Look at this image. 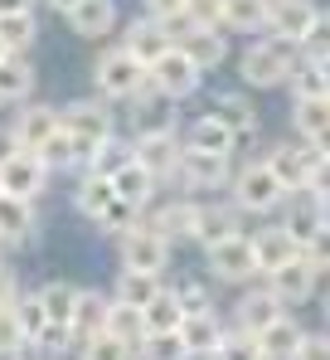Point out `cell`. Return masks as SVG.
Segmentation results:
<instances>
[{
	"mask_svg": "<svg viewBox=\"0 0 330 360\" xmlns=\"http://www.w3.org/2000/svg\"><path fill=\"white\" fill-rule=\"evenodd\" d=\"M268 0H219V30H263Z\"/></svg>",
	"mask_w": 330,
	"mask_h": 360,
	"instance_id": "e575fe53",
	"label": "cell"
},
{
	"mask_svg": "<svg viewBox=\"0 0 330 360\" xmlns=\"http://www.w3.org/2000/svg\"><path fill=\"white\" fill-rule=\"evenodd\" d=\"M29 88H34V68H29V59L5 54V59H0V103H25Z\"/></svg>",
	"mask_w": 330,
	"mask_h": 360,
	"instance_id": "1f68e13d",
	"label": "cell"
},
{
	"mask_svg": "<svg viewBox=\"0 0 330 360\" xmlns=\"http://www.w3.org/2000/svg\"><path fill=\"white\" fill-rule=\"evenodd\" d=\"M10 316H15V326H20V336H25V346H39L44 336H49V321H44V307L39 297L29 292V297H15L10 302Z\"/></svg>",
	"mask_w": 330,
	"mask_h": 360,
	"instance_id": "d6a6232c",
	"label": "cell"
},
{
	"mask_svg": "<svg viewBox=\"0 0 330 360\" xmlns=\"http://www.w3.org/2000/svg\"><path fill=\"white\" fill-rule=\"evenodd\" d=\"M199 83H204V73L185 59L175 44H170L156 63H146V88H151L156 98H175V103H180V98H194Z\"/></svg>",
	"mask_w": 330,
	"mask_h": 360,
	"instance_id": "277c9868",
	"label": "cell"
},
{
	"mask_svg": "<svg viewBox=\"0 0 330 360\" xmlns=\"http://www.w3.org/2000/svg\"><path fill=\"white\" fill-rule=\"evenodd\" d=\"M321 20H326V10L311 5V0H268V20H263V30H272L277 44L296 49Z\"/></svg>",
	"mask_w": 330,
	"mask_h": 360,
	"instance_id": "5b68a950",
	"label": "cell"
},
{
	"mask_svg": "<svg viewBox=\"0 0 330 360\" xmlns=\"http://www.w3.org/2000/svg\"><path fill=\"white\" fill-rule=\"evenodd\" d=\"M93 83H98L103 98H136L141 83H146V63H136L117 44V49H107L103 59L93 63Z\"/></svg>",
	"mask_w": 330,
	"mask_h": 360,
	"instance_id": "8992f818",
	"label": "cell"
},
{
	"mask_svg": "<svg viewBox=\"0 0 330 360\" xmlns=\"http://www.w3.org/2000/svg\"><path fill=\"white\" fill-rule=\"evenodd\" d=\"M316 283H321V278L301 263V253H296L291 263H282V268H272V273H268V292H272L282 307H286V302H296V307H301V302L316 292Z\"/></svg>",
	"mask_w": 330,
	"mask_h": 360,
	"instance_id": "4fadbf2b",
	"label": "cell"
},
{
	"mask_svg": "<svg viewBox=\"0 0 330 360\" xmlns=\"http://www.w3.org/2000/svg\"><path fill=\"white\" fill-rule=\"evenodd\" d=\"M141 326H146V336L151 331H180V307H175V292L161 288L156 297L141 307Z\"/></svg>",
	"mask_w": 330,
	"mask_h": 360,
	"instance_id": "8d00e7d4",
	"label": "cell"
},
{
	"mask_svg": "<svg viewBox=\"0 0 330 360\" xmlns=\"http://www.w3.org/2000/svg\"><path fill=\"white\" fill-rule=\"evenodd\" d=\"M209 273H214L219 283H248V278H258L248 234H233V239L214 243V248H209Z\"/></svg>",
	"mask_w": 330,
	"mask_h": 360,
	"instance_id": "9c48e42d",
	"label": "cell"
},
{
	"mask_svg": "<svg viewBox=\"0 0 330 360\" xmlns=\"http://www.w3.org/2000/svg\"><path fill=\"white\" fill-rule=\"evenodd\" d=\"M136 219H141V214H136L131 205L112 200V205L103 210V214H98V219H93V224H98V229H107V234H126V229H136Z\"/></svg>",
	"mask_w": 330,
	"mask_h": 360,
	"instance_id": "7bdbcfd3",
	"label": "cell"
},
{
	"mask_svg": "<svg viewBox=\"0 0 330 360\" xmlns=\"http://www.w3.org/2000/svg\"><path fill=\"white\" fill-rule=\"evenodd\" d=\"M253 243V263H258V273H272V268H282V263H291L301 248H296V239L282 229V224H272V229H258V239Z\"/></svg>",
	"mask_w": 330,
	"mask_h": 360,
	"instance_id": "ac0fdd59",
	"label": "cell"
},
{
	"mask_svg": "<svg viewBox=\"0 0 330 360\" xmlns=\"http://www.w3.org/2000/svg\"><path fill=\"white\" fill-rule=\"evenodd\" d=\"M136 351H141V360H190L180 331H151V336H141Z\"/></svg>",
	"mask_w": 330,
	"mask_h": 360,
	"instance_id": "f35d334b",
	"label": "cell"
},
{
	"mask_svg": "<svg viewBox=\"0 0 330 360\" xmlns=\"http://www.w3.org/2000/svg\"><path fill=\"white\" fill-rule=\"evenodd\" d=\"M34 297H39V307H44V321H49L54 331L68 336V316H73V297H78V288L63 283V278H54V283H44Z\"/></svg>",
	"mask_w": 330,
	"mask_h": 360,
	"instance_id": "83f0119b",
	"label": "cell"
},
{
	"mask_svg": "<svg viewBox=\"0 0 330 360\" xmlns=\"http://www.w3.org/2000/svg\"><path fill=\"white\" fill-rule=\"evenodd\" d=\"M253 341H258V351H263V360H291V351H296V341H301V326H296V321H291V316L282 311V316H277L272 326H263V331H258Z\"/></svg>",
	"mask_w": 330,
	"mask_h": 360,
	"instance_id": "4316f807",
	"label": "cell"
},
{
	"mask_svg": "<svg viewBox=\"0 0 330 360\" xmlns=\"http://www.w3.org/2000/svg\"><path fill=\"white\" fill-rule=\"evenodd\" d=\"M175 156H180V136L175 131H156V136H136L131 141V161L156 180V185L175 176Z\"/></svg>",
	"mask_w": 330,
	"mask_h": 360,
	"instance_id": "8fae6325",
	"label": "cell"
},
{
	"mask_svg": "<svg viewBox=\"0 0 330 360\" xmlns=\"http://www.w3.org/2000/svg\"><path fill=\"white\" fill-rule=\"evenodd\" d=\"M161 292V278H151V273H117V292H112V302H126V307H146V302Z\"/></svg>",
	"mask_w": 330,
	"mask_h": 360,
	"instance_id": "d590c367",
	"label": "cell"
},
{
	"mask_svg": "<svg viewBox=\"0 0 330 360\" xmlns=\"http://www.w3.org/2000/svg\"><path fill=\"white\" fill-rule=\"evenodd\" d=\"M103 321H107V297L98 292V288H78V297H73V316H68V341H93V336H103Z\"/></svg>",
	"mask_w": 330,
	"mask_h": 360,
	"instance_id": "5bb4252c",
	"label": "cell"
},
{
	"mask_svg": "<svg viewBox=\"0 0 330 360\" xmlns=\"http://www.w3.org/2000/svg\"><path fill=\"white\" fill-rule=\"evenodd\" d=\"M10 15H34V0H0V20Z\"/></svg>",
	"mask_w": 330,
	"mask_h": 360,
	"instance_id": "f907efd6",
	"label": "cell"
},
{
	"mask_svg": "<svg viewBox=\"0 0 330 360\" xmlns=\"http://www.w3.org/2000/svg\"><path fill=\"white\" fill-rule=\"evenodd\" d=\"M121 49H126V54H131L136 63H156L165 49H170V34L161 30V20H151V15L141 20V15H136V20L126 25V39H121Z\"/></svg>",
	"mask_w": 330,
	"mask_h": 360,
	"instance_id": "2e32d148",
	"label": "cell"
},
{
	"mask_svg": "<svg viewBox=\"0 0 330 360\" xmlns=\"http://www.w3.org/2000/svg\"><path fill=\"white\" fill-rule=\"evenodd\" d=\"M15 297H20V288H15V278H10V273L0 268V311H5V307H10Z\"/></svg>",
	"mask_w": 330,
	"mask_h": 360,
	"instance_id": "816d5d0a",
	"label": "cell"
},
{
	"mask_svg": "<svg viewBox=\"0 0 330 360\" xmlns=\"http://www.w3.org/2000/svg\"><path fill=\"white\" fill-rule=\"evenodd\" d=\"M175 49L194 63L199 73H209V68H219V63H223V54H228V39H223L219 30H185V34L175 39Z\"/></svg>",
	"mask_w": 330,
	"mask_h": 360,
	"instance_id": "e0dca14e",
	"label": "cell"
},
{
	"mask_svg": "<svg viewBox=\"0 0 330 360\" xmlns=\"http://www.w3.org/2000/svg\"><path fill=\"white\" fill-rule=\"evenodd\" d=\"M175 180H180L185 190H219L223 180H228V156H209V151L180 146V156H175Z\"/></svg>",
	"mask_w": 330,
	"mask_h": 360,
	"instance_id": "30bf717a",
	"label": "cell"
},
{
	"mask_svg": "<svg viewBox=\"0 0 330 360\" xmlns=\"http://www.w3.org/2000/svg\"><path fill=\"white\" fill-rule=\"evenodd\" d=\"M291 360H330V346L321 331H301V341H296V351H291Z\"/></svg>",
	"mask_w": 330,
	"mask_h": 360,
	"instance_id": "7dc6e473",
	"label": "cell"
},
{
	"mask_svg": "<svg viewBox=\"0 0 330 360\" xmlns=\"http://www.w3.org/2000/svg\"><path fill=\"white\" fill-rule=\"evenodd\" d=\"M58 131H63L68 146H73V166H93L98 146L112 141L107 103H103V98H78V103H68V108L58 112Z\"/></svg>",
	"mask_w": 330,
	"mask_h": 360,
	"instance_id": "6da1fadb",
	"label": "cell"
},
{
	"mask_svg": "<svg viewBox=\"0 0 330 360\" xmlns=\"http://www.w3.org/2000/svg\"><path fill=\"white\" fill-rule=\"evenodd\" d=\"M296 63H301V59H296V49L277 44V39H258V44L243 49L238 73H243L248 88H277V83H286V78L296 73Z\"/></svg>",
	"mask_w": 330,
	"mask_h": 360,
	"instance_id": "7a4b0ae2",
	"label": "cell"
},
{
	"mask_svg": "<svg viewBox=\"0 0 330 360\" xmlns=\"http://www.w3.org/2000/svg\"><path fill=\"white\" fill-rule=\"evenodd\" d=\"M277 316H282V302L268 288H253V292L238 297V331H248V336H258L263 326H272Z\"/></svg>",
	"mask_w": 330,
	"mask_h": 360,
	"instance_id": "7402d4cb",
	"label": "cell"
},
{
	"mask_svg": "<svg viewBox=\"0 0 330 360\" xmlns=\"http://www.w3.org/2000/svg\"><path fill=\"white\" fill-rule=\"evenodd\" d=\"M291 190L272 176L268 161H248L238 176H233V210H253V214H268L286 200Z\"/></svg>",
	"mask_w": 330,
	"mask_h": 360,
	"instance_id": "3957f363",
	"label": "cell"
},
{
	"mask_svg": "<svg viewBox=\"0 0 330 360\" xmlns=\"http://www.w3.org/2000/svg\"><path fill=\"white\" fill-rule=\"evenodd\" d=\"M10 131H15V146H20V151L39 156V146L58 131V108H49V103H29L20 117L10 122Z\"/></svg>",
	"mask_w": 330,
	"mask_h": 360,
	"instance_id": "7c38bea8",
	"label": "cell"
},
{
	"mask_svg": "<svg viewBox=\"0 0 330 360\" xmlns=\"http://www.w3.org/2000/svg\"><path fill=\"white\" fill-rule=\"evenodd\" d=\"M44 180H49V166L29 151H15L10 161H0V195H10V200L44 195Z\"/></svg>",
	"mask_w": 330,
	"mask_h": 360,
	"instance_id": "ba28073f",
	"label": "cell"
},
{
	"mask_svg": "<svg viewBox=\"0 0 330 360\" xmlns=\"http://www.w3.org/2000/svg\"><path fill=\"white\" fill-rule=\"evenodd\" d=\"M282 229L296 239V248L321 243V239H326V200H316V195H311V200H306V205H301V210H296V214H291Z\"/></svg>",
	"mask_w": 330,
	"mask_h": 360,
	"instance_id": "f1b7e54d",
	"label": "cell"
},
{
	"mask_svg": "<svg viewBox=\"0 0 330 360\" xmlns=\"http://www.w3.org/2000/svg\"><path fill=\"white\" fill-rule=\"evenodd\" d=\"M165 263H170V243H165L161 234H151V229H141V219H136V229L121 234V268H126V273H151V278H161Z\"/></svg>",
	"mask_w": 330,
	"mask_h": 360,
	"instance_id": "52a82bcc",
	"label": "cell"
},
{
	"mask_svg": "<svg viewBox=\"0 0 330 360\" xmlns=\"http://www.w3.org/2000/svg\"><path fill=\"white\" fill-rule=\"evenodd\" d=\"M136 351L131 346H121V341H112V336H93V341H83V360H131Z\"/></svg>",
	"mask_w": 330,
	"mask_h": 360,
	"instance_id": "f6af8a7d",
	"label": "cell"
},
{
	"mask_svg": "<svg viewBox=\"0 0 330 360\" xmlns=\"http://www.w3.org/2000/svg\"><path fill=\"white\" fill-rule=\"evenodd\" d=\"M194 219H199V200H170V205H161L141 229H151V234H161L165 243H175V239H194Z\"/></svg>",
	"mask_w": 330,
	"mask_h": 360,
	"instance_id": "9a60e30c",
	"label": "cell"
},
{
	"mask_svg": "<svg viewBox=\"0 0 330 360\" xmlns=\"http://www.w3.org/2000/svg\"><path fill=\"white\" fill-rule=\"evenodd\" d=\"M49 5H54L58 15H68V10H73V5H78V0H49Z\"/></svg>",
	"mask_w": 330,
	"mask_h": 360,
	"instance_id": "db71d44e",
	"label": "cell"
},
{
	"mask_svg": "<svg viewBox=\"0 0 330 360\" xmlns=\"http://www.w3.org/2000/svg\"><path fill=\"white\" fill-rule=\"evenodd\" d=\"M170 292H175V307H180V321H185V316L214 311V302H209V292H204L199 283H180V288H170Z\"/></svg>",
	"mask_w": 330,
	"mask_h": 360,
	"instance_id": "b9f144b4",
	"label": "cell"
},
{
	"mask_svg": "<svg viewBox=\"0 0 330 360\" xmlns=\"http://www.w3.org/2000/svg\"><path fill=\"white\" fill-rule=\"evenodd\" d=\"M180 341H185L190 360H194V356H214V346L223 341V321H219V311H204V316H185V321H180Z\"/></svg>",
	"mask_w": 330,
	"mask_h": 360,
	"instance_id": "44dd1931",
	"label": "cell"
},
{
	"mask_svg": "<svg viewBox=\"0 0 330 360\" xmlns=\"http://www.w3.org/2000/svg\"><path fill=\"white\" fill-rule=\"evenodd\" d=\"M238 234V210L233 205H199V219H194V239L204 248H214L219 239Z\"/></svg>",
	"mask_w": 330,
	"mask_h": 360,
	"instance_id": "484cf974",
	"label": "cell"
},
{
	"mask_svg": "<svg viewBox=\"0 0 330 360\" xmlns=\"http://www.w3.org/2000/svg\"><path fill=\"white\" fill-rule=\"evenodd\" d=\"M25 346V336H20V326H15V316H10V307L0 311V360L10 356V351H20Z\"/></svg>",
	"mask_w": 330,
	"mask_h": 360,
	"instance_id": "c3c4849f",
	"label": "cell"
},
{
	"mask_svg": "<svg viewBox=\"0 0 330 360\" xmlns=\"http://www.w3.org/2000/svg\"><path fill=\"white\" fill-rule=\"evenodd\" d=\"M112 200H117V195H112V180L107 176H93V171L78 180V190H73V205H78V214H88V219H98Z\"/></svg>",
	"mask_w": 330,
	"mask_h": 360,
	"instance_id": "836d02e7",
	"label": "cell"
},
{
	"mask_svg": "<svg viewBox=\"0 0 330 360\" xmlns=\"http://www.w3.org/2000/svg\"><path fill=\"white\" fill-rule=\"evenodd\" d=\"M15 151H20V146H15V131H10V127H0V161H10Z\"/></svg>",
	"mask_w": 330,
	"mask_h": 360,
	"instance_id": "f5cc1de1",
	"label": "cell"
},
{
	"mask_svg": "<svg viewBox=\"0 0 330 360\" xmlns=\"http://www.w3.org/2000/svg\"><path fill=\"white\" fill-rule=\"evenodd\" d=\"M29 234H34V210H29V200L0 195V243H25Z\"/></svg>",
	"mask_w": 330,
	"mask_h": 360,
	"instance_id": "4dcf8cb0",
	"label": "cell"
},
{
	"mask_svg": "<svg viewBox=\"0 0 330 360\" xmlns=\"http://www.w3.org/2000/svg\"><path fill=\"white\" fill-rule=\"evenodd\" d=\"M126 161H131V146H126V141H103L98 156H93V176H112V171H121Z\"/></svg>",
	"mask_w": 330,
	"mask_h": 360,
	"instance_id": "ee69618b",
	"label": "cell"
},
{
	"mask_svg": "<svg viewBox=\"0 0 330 360\" xmlns=\"http://www.w3.org/2000/svg\"><path fill=\"white\" fill-rule=\"evenodd\" d=\"M68 25H73V34H83V39L107 34L112 25H117V0H78V5L68 10Z\"/></svg>",
	"mask_w": 330,
	"mask_h": 360,
	"instance_id": "603a6c76",
	"label": "cell"
},
{
	"mask_svg": "<svg viewBox=\"0 0 330 360\" xmlns=\"http://www.w3.org/2000/svg\"><path fill=\"white\" fill-rule=\"evenodd\" d=\"M29 44H34V15H10V20H0V49H5V54H20V59H25Z\"/></svg>",
	"mask_w": 330,
	"mask_h": 360,
	"instance_id": "74e56055",
	"label": "cell"
},
{
	"mask_svg": "<svg viewBox=\"0 0 330 360\" xmlns=\"http://www.w3.org/2000/svg\"><path fill=\"white\" fill-rule=\"evenodd\" d=\"M209 117L219 122V127H228L233 136H253V131H258V108H253L243 93H219L214 108H209Z\"/></svg>",
	"mask_w": 330,
	"mask_h": 360,
	"instance_id": "ffe728a7",
	"label": "cell"
},
{
	"mask_svg": "<svg viewBox=\"0 0 330 360\" xmlns=\"http://www.w3.org/2000/svg\"><path fill=\"white\" fill-rule=\"evenodd\" d=\"M146 15L151 20H175V15H185V0H146Z\"/></svg>",
	"mask_w": 330,
	"mask_h": 360,
	"instance_id": "681fc988",
	"label": "cell"
},
{
	"mask_svg": "<svg viewBox=\"0 0 330 360\" xmlns=\"http://www.w3.org/2000/svg\"><path fill=\"white\" fill-rule=\"evenodd\" d=\"M209 360H263V351H258V341L248 331H223V341L214 346Z\"/></svg>",
	"mask_w": 330,
	"mask_h": 360,
	"instance_id": "60d3db41",
	"label": "cell"
},
{
	"mask_svg": "<svg viewBox=\"0 0 330 360\" xmlns=\"http://www.w3.org/2000/svg\"><path fill=\"white\" fill-rule=\"evenodd\" d=\"M0 59H5V49H0Z\"/></svg>",
	"mask_w": 330,
	"mask_h": 360,
	"instance_id": "11a10c76",
	"label": "cell"
},
{
	"mask_svg": "<svg viewBox=\"0 0 330 360\" xmlns=\"http://www.w3.org/2000/svg\"><path fill=\"white\" fill-rule=\"evenodd\" d=\"M190 30H219V0H185Z\"/></svg>",
	"mask_w": 330,
	"mask_h": 360,
	"instance_id": "bcb514c9",
	"label": "cell"
},
{
	"mask_svg": "<svg viewBox=\"0 0 330 360\" xmlns=\"http://www.w3.org/2000/svg\"><path fill=\"white\" fill-rule=\"evenodd\" d=\"M107 180H112V195H117L121 205H131L136 214H141V210H146V205L156 200V180L146 176V171H141L136 161H126V166H121V171H112Z\"/></svg>",
	"mask_w": 330,
	"mask_h": 360,
	"instance_id": "d6986e66",
	"label": "cell"
},
{
	"mask_svg": "<svg viewBox=\"0 0 330 360\" xmlns=\"http://www.w3.org/2000/svg\"><path fill=\"white\" fill-rule=\"evenodd\" d=\"M103 336L112 341H121V346H141V336H146V326H141V311L136 307H126V302H112L107 297V321H103Z\"/></svg>",
	"mask_w": 330,
	"mask_h": 360,
	"instance_id": "f546056e",
	"label": "cell"
},
{
	"mask_svg": "<svg viewBox=\"0 0 330 360\" xmlns=\"http://www.w3.org/2000/svg\"><path fill=\"white\" fill-rule=\"evenodd\" d=\"M291 127L306 146H326V98H291Z\"/></svg>",
	"mask_w": 330,
	"mask_h": 360,
	"instance_id": "cb8c5ba5",
	"label": "cell"
},
{
	"mask_svg": "<svg viewBox=\"0 0 330 360\" xmlns=\"http://www.w3.org/2000/svg\"><path fill=\"white\" fill-rule=\"evenodd\" d=\"M185 146H190V151H209V156H233L238 136H233L228 127H219V122L204 112V117L190 122V131H185Z\"/></svg>",
	"mask_w": 330,
	"mask_h": 360,
	"instance_id": "d4e9b609",
	"label": "cell"
},
{
	"mask_svg": "<svg viewBox=\"0 0 330 360\" xmlns=\"http://www.w3.org/2000/svg\"><path fill=\"white\" fill-rule=\"evenodd\" d=\"M291 98H326V63H296Z\"/></svg>",
	"mask_w": 330,
	"mask_h": 360,
	"instance_id": "ab89813d",
	"label": "cell"
}]
</instances>
